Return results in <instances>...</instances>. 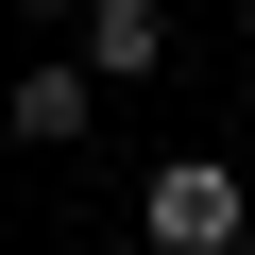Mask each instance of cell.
I'll return each mask as SVG.
<instances>
[{"mask_svg":"<svg viewBox=\"0 0 255 255\" xmlns=\"http://www.w3.org/2000/svg\"><path fill=\"white\" fill-rule=\"evenodd\" d=\"M136 238H153V255H255V170H238V153L136 170Z\"/></svg>","mask_w":255,"mask_h":255,"instance_id":"1","label":"cell"},{"mask_svg":"<svg viewBox=\"0 0 255 255\" xmlns=\"http://www.w3.org/2000/svg\"><path fill=\"white\" fill-rule=\"evenodd\" d=\"M0 119H17V153H85V136H102V68H85V51H51V68L0 85Z\"/></svg>","mask_w":255,"mask_h":255,"instance_id":"2","label":"cell"},{"mask_svg":"<svg viewBox=\"0 0 255 255\" xmlns=\"http://www.w3.org/2000/svg\"><path fill=\"white\" fill-rule=\"evenodd\" d=\"M17 17H68V34H85V17H102V0H17Z\"/></svg>","mask_w":255,"mask_h":255,"instance_id":"4","label":"cell"},{"mask_svg":"<svg viewBox=\"0 0 255 255\" xmlns=\"http://www.w3.org/2000/svg\"><path fill=\"white\" fill-rule=\"evenodd\" d=\"M68 51H85L102 85H153V68H170V0H102V17H85Z\"/></svg>","mask_w":255,"mask_h":255,"instance_id":"3","label":"cell"}]
</instances>
